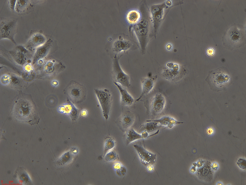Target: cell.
Here are the masks:
<instances>
[{
    "instance_id": "obj_33",
    "label": "cell",
    "mask_w": 246,
    "mask_h": 185,
    "mask_svg": "<svg viewBox=\"0 0 246 185\" xmlns=\"http://www.w3.org/2000/svg\"><path fill=\"white\" fill-rule=\"evenodd\" d=\"M153 167L152 165H149L148 166L147 169L148 171H151L153 169Z\"/></svg>"
},
{
    "instance_id": "obj_21",
    "label": "cell",
    "mask_w": 246,
    "mask_h": 185,
    "mask_svg": "<svg viewBox=\"0 0 246 185\" xmlns=\"http://www.w3.org/2000/svg\"><path fill=\"white\" fill-rule=\"evenodd\" d=\"M119 159L117 153L114 150H112L107 153L104 156V160L107 162L114 161Z\"/></svg>"
},
{
    "instance_id": "obj_15",
    "label": "cell",
    "mask_w": 246,
    "mask_h": 185,
    "mask_svg": "<svg viewBox=\"0 0 246 185\" xmlns=\"http://www.w3.org/2000/svg\"><path fill=\"white\" fill-rule=\"evenodd\" d=\"M22 76L23 79L27 82L32 81L34 79L35 73L34 68L31 64L27 63L25 65Z\"/></svg>"
},
{
    "instance_id": "obj_30",
    "label": "cell",
    "mask_w": 246,
    "mask_h": 185,
    "mask_svg": "<svg viewBox=\"0 0 246 185\" xmlns=\"http://www.w3.org/2000/svg\"><path fill=\"white\" fill-rule=\"evenodd\" d=\"M140 134L142 139H145L148 136V133L145 130L142 131Z\"/></svg>"
},
{
    "instance_id": "obj_12",
    "label": "cell",
    "mask_w": 246,
    "mask_h": 185,
    "mask_svg": "<svg viewBox=\"0 0 246 185\" xmlns=\"http://www.w3.org/2000/svg\"><path fill=\"white\" fill-rule=\"evenodd\" d=\"M46 42V37L43 34L40 33H36L29 38L27 42V46L29 48H33L43 45Z\"/></svg>"
},
{
    "instance_id": "obj_19",
    "label": "cell",
    "mask_w": 246,
    "mask_h": 185,
    "mask_svg": "<svg viewBox=\"0 0 246 185\" xmlns=\"http://www.w3.org/2000/svg\"><path fill=\"white\" fill-rule=\"evenodd\" d=\"M115 145V141L112 137H107L104 143V156L108 152L112 150Z\"/></svg>"
},
{
    "instance_id": "obj_31",
    "label": "cell",
    "mask_w": 246,
    "mask_h": 185,
    "mask_svg": "<svg viewBox=\"0 0 246 185\" xmlns=\"http://www.w3.org/2000/svg\"><path fill=\"white\" fill-rule=\"evenodd\" d=\"M87 111L85 109L82 110L81 112V116L83 117H85L87 115Z\"/></svg>"
},
{
    "instance_id": "obj_9",
    "label": "cell",
    "mask_w": 246,
    "mask_h": 185,
    "mask_svg": "<svg viewBox=\"0 0 246 185\" xmlns=\"http://www.w3.org/2000/svg\"><path fill=\"white\" fill-rule=\"evenodd\" d=\"M155 77H146L141 79V95L136 100L139 101L144 96L150 92L154 86L155 81Z\"/></svg>"
},
{
    "instance_id": "obj_29",
    "label": "cell",
    "mask_w": 246,
    "mask_h": 185,
    "mask_svg": "<svg viewBox=\"0 0 246 185\" xmlns=\"http://www.w3.org/2000/svg\"><path fill=\"white\" fill-rule=\"evenodd\" d=\"M206 132L207 135L210 136L214 134L215 133V131L213 128L210 127L206 129Z\"/></svg>"
},
{
    "instance_id": "obj_11",
    "label": "cell",
    "mask_w": 246,
    "mask_h": 185,
    "mask_svg": "<svg viewBox=\"0 0 246 185\" xmlns=\"http://www.w3.org/2000/svg\"><path fill=\"white\" fill-rule=\"evenodd\" d=\"M114 84L119 92L120 100L122 104L125 106H131L134 101V99L133 97L124 87L114 82Z\"/></svg>"
},
{
    "instance_id": "obj_4",
    "label": "cell",
    "mask_w": 246,
    "mask_h": 185,
    "mask_svg": "<svg viewBox=\"0 0 246 185\" xmlns=\"http://www.w3.org/2000/svg\"><path fill=\"white\" fill-rule=\"evenodd\" d=\"M224 45L230 49L242 46L244 43V35L242 32L235 26L229 30L223 36Z\"/></svg>"
},
{
    "instance_id": "obj_10",
    "label": "cell",
    "mask_w": 246,
    "mask_h": 185,
    "mask_svg": "<svg viewBox=\"0 0 246 185\" xmlns=\"http://www.w3.org/2000/svg\"><path fill=\"white\" fill-rule=\"evenodd\" d=\"M133 147L142 164L147 165L153 162L154 156L153 154L140 145H133Z\"/></svg>"
},
{
    "instance_id": "obj_18",
    "label": "cell",
    "mask_w": 246,
    "mask_h": 185,
    "mask_svg": "<svg viewBox=\"0 0 246 185\" xmlns=\"http://www.w3.org/2000/svg\"><path fill=\"white\" fill-rule=\"evenodd\" d=\"M141 17L140 12L137 10L132 9L129 11L126 15V19L130 23L134 24L137 23Z\"/></svg>"
},
{
    "instance_id": "obj_3",
    "label": "cell",
    "mask_w": 246,
    "mask_h": 185,
    "mask_svg": "<svg viewBox=\"0 0 246 185\" xmlns=\"http://www.w3.org/2000/svg\"><path fill=\"white\" fill-rule=\"evenodd\" d=\"M186 73L185 70L179 64L169 62L167 63L163 68L161 74L166 79L176 81L181 79Z\"/></svg>"
},
{
    "instance_id": "obj_34",
    "label": "cell",
    "mask_w": 246,
    "mask_h": 185,
    "mask_svg": "<svg viewBox=\"0 0 246 185\" xmlns=\"http://www.w3.org/2000/svg\"><path fill=\"white\" fill-rule=\"evenodd\" d=\"M196 167L195 166H193L191 169V171L192 172H194L196 171Z\"/></svg>"
},
{
    "instance_id": "obj_14",
    "label": "cell",
    "mask_w": 246,
    "mask_h": 185,
    "mask_svg": "<svg viewBox=\"0 0 246 185\" xmlns=\"http://www.w3.org/2000/svg\"><path fill=\"white\" fill-rule=\"evenodd\" d=\"M135 120L133 114L130 112L127 111L121 116L119 121L120 125L123 129H128L133 125Z\"/></svg>"
},
{
    "instance_id": "obj_24",
    "label": "cell",
    "mask_w": 246,
    "mask_h": 185,
    "mask_svg": "<svg viewBox=\"0 0 246 185\" xmlns=\"http://www.w3.org/2000/svg\"><path fill=\"white\" fill-rule=\"evenodd\" d=\"M117 174L119 176L122 177L126 174L127 170L126 168L123 166L120 168L115 171Z\"/></svg>"
},
{
    "instance_id": "obj_23",
    "label": "cell",
    "mask_w": 246,
    "mask_h": 185,
    "mask_svg": "<svg viewBox=\"0 0 246 185\" xmlns=\"http://www.w3.org/2000/svg\"><path fill=\"white\" fill-rule=\"evenodd\" d=\"M236 163L239 168L243 170H246V160L245 158H239Z\"/></svg>"
},
{
    "instance_id": "obj_7",
    "label": "cell",
    "mask_w": 246,
    "mask_h": 185,
    "mask_svg": "<svg viewBox=\"0 0 246 185\" xmlns=\"http://www.w3.org/2000/svg\"><path fill=\"white\" fill-rule=\"evenodd\" d=\"M112 73L114 82L125 88H128L130 85L129 76L122 69L119 60L116 56L113 60Z\"/></svg>"
},
{
    "instance_id": "obj_1",
    "label": "cell",
    "mask_w": 246,
    "mask_h": 185,
    "mask_svg": "<svg viewBox=\"0 0 246 185\" xmlns=\"http://www.w3.org/2000/svg\"><path fill=\"white\" fill-rule=\"evenodd\" d=\"M205 80L212 88L221 89L231 83V78L227 69L222 67L209 71Z\"/></svg>"
},
{
    "instance_id": "obj_5",
    "label": "cell",
    "mask_w": 246,
    "mask_h": 185,
    "mask_svg": "<svg viewBox=\"0 0 246 185\" xmlns=\"http://www.w3.org/2000/svg\"><path fill=\"white\" fill-rule=\"evenodd\" d=\"M17 19H5L0 20V39H9L16 43L14 37L17 31Z\"/></svg>"
},
{
    "instance_id": "obj_8",
    "label": "cell",
    "mask_w": 246,
    "mask_h": 185,
    "mask_svg": "<svg viewBox=\"0 0 246 185\" xmlns=\"http://www.w3.org/2000/svg\"><path fill=\"white\" fill-rule=\"evenodd\" d=\"M166 104V99L160 93L155 94L151 99L149 105L151 113L154 116L161 113L164 110Z\"/></svg>"
},
{
    "instance_id": "obj_28",
    "label": "cell",
    "mask_w": 246,
    "mask_h": 185,
    "mask_svg": "<svg viewBox=\"0 0 246 185\" xmlns=\"http://www.w3.org/2000/svg\"><path fill=\"white\" fill-rule=\"evenodd\" d=\"M16 0H9L8 4L11 9L13 11H14L15 8Z\"/></svg>"
},
{
    "instance_id": "obj_25",
    "label": "cell",
    "mask_w": 246,
    "mask_h": 185,
    "mask_svg": "<svg viewBox=\"0 0 246 185\" xmlns=\"http://www.w3.org/2000/svg\"><path fill=\"white\" fill-rule=\"evenodd\" d=\"M206 52V54L208 56H214L215 54V50L213 48L209 47L207 49Z\"/></svg>"
},
{
    "instance_id": "obj_6",
    "label": "cell",
    "mask_w": 246,
    "mask_h": 185,
    "mask_svg": "<svg viewBox=\"0 0 246 185\" xmlns=\"http://www.w3.org/2000/svg\"><path fill=\"white\" fill-rule=\"evenodd\" d=\"M95 93L101 106L103 115L105 119H109L112 103V96L110 91L105 88L95 89Z\"/></svg>"
},
{
    "instance_id": "obj_35",
    "label": "cell",
    "mask_w": 246,
    "mask_h": 185,
    "mask_svg": "<svg viewBox=\"0 0 246 185\" xmlns=\"http://www.w3.org/2000/svg\"><path fill=\"white\" fill-rule=\"evenodd\" d=\"M216 185H224V184H223V183L222 182L220 181H218V182H217L216 183Z\"/></svg>"
},
{
    "instance_id": "obj_26",
    "label": "cell",
    "mask_w": 246,
    "mask_h": 185,
    "mask_svg": "<svg viewBox=\"0 0 246 185\" xmlns=\"http://www.w3.org/2000/svg\"><path fill=\"white\" fill-rule=\"evenodd\" d=\"M219 164L216 162H212L211 165V169L213 172H215L217 171L219 169Z\"/></svg>"
},
{
    "instance_id": "obj_22",
    "label": "cell",
    "mask_w": 246,
    "mask_h": 185,
    "mask_svg": "<svg viewBox=\"0 0 246 185\" xmlns=\"http://www.w3.org/2000/svg\"><path fill=\"white\" fill-rule=\"evenodd\" d=\"M11 78L10 76L7 74L2 75L0 78V82L1 83L4 85H8L10 82Z\"/></svg>"
},
{
    "instance_id": "obj_27",
    "label": "cell",
    "mask_w": 246,
    "mask_h": 185,
    "mask_svg": "<svg viewBox=\"0 0 246 185\" xmlns=\"http://www.w3.org/2000/svg\"><path fill=\"white\" fill-rule=\"evenodd\" d=\"M123 166V164L120 162L116 161L113 163V169L115 171L121 168Z\"/></svg>"
},
{
    "instance_id": "obj_32",
    "label": "cell",
    "mask_w": 246,
    "mask_h": 185,
    "mask_svg": "<svg viewBox=\"0 0 246 185\" xmlns=\"http://www.w3.org/2000/svg\"><path fill=\"white\" fill-rule=\"evenodd\" d=\"M166 48L167 50H170L172 48V45L170 44H168L166 45Z\"/></svg>"
},
{
    "instance_id": "obj_20",
    "label": "cell",
    "mask_w": 246,
    "mask_h": 185,
    "mask_svg": "<svg viewBox=\"0 0 246 185\" xmlns=\"http://www.w3.org/2000/svg\"><path fill=\"white\" fill-rule=\"evenodd\" d=\"M160 125L157 122L148 120L143 125L142 127L145 131L149 133L155 131Z\"/></svg>"
},
{
    "instance_id": "obj_2",
    "label": "cell",
    "mask_w": 246,
    "mask_h": 185,
    "mask_svg": "<svg viewBox=\"0 0 246 185\" xmlns=\"http://www.w3.org/2000/svg\"><path fill=\"white\" fill-rule=\"evenodd\" d=\"M70 100L74 103H80L84 101L86 91L83 85L74 80L71 81L64 91Z\"/></svg>"
},
{
    "instance_id": "obj_36",
    "label": "cell",
    "mask_w": 246,
    "mask_h": 185,
    "mask_svg": "<svg viewBox=\"0 0 246 185\" xmlns=\"http://www.w3.org/2000/svg\"><path fill=\"white\" fill-rule=\"evenodd\" d=\"M56 82L55 81H53L52 82V84L54 86H56L57 85V83H55Z\"/></svg>"
},
{
    "instance_id": "obj_16",
    "label": "cell",
    "mask_w": 246,
    "mask_h": 185,
    "mask_svg": "<svg viewBox=\"0 0 246 185\" xmlns=\"http://www.w3.org/2000/svg\"><path fill=\"white\" fill-rule=\"evenodd\" d=\"M32 5L28 0H16L14 11L18 13H22L29 10Z\"/></svg>"
},
{
    "instance_id": "obj_17",
    "label": "cell",
    "mask_w": 246,
    "mask_h": 185,
    "mask_svg": "<svg viewBox=\"0 0 246 185\" xmlns=\"http://www.w3.org/2000/svg\"><path fill=\"white\" fill-rule=\"evenodd\" d=\"M126 143L128 145L137 140L142 139L140 134L132 128L128 129L125 135Z\"/></svg>"
},
{
    "instance_id": "obj_13",
    "label": "cell",
    "mask_w": 246,
    "mask_h": 185,
    "mask_svg": "<svg viewBox=\"0 0 246 185\" xmlns=\"http://www.w3.org/2000/svg\"><path fill=\"white\" fill-rule=\"evenodd\" d=\"M151 120L158 123L160 125L169 128H172L176 125L184 123L183 122L178 121L174 117L167 115L157 119Z\"/></svg>"
}]
</instances>
